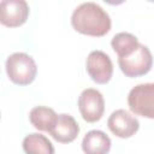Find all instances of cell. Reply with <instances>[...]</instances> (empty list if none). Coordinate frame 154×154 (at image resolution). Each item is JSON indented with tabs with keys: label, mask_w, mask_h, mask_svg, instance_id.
Instances as JSON below:
<instances>
[{
	"label": "cell",
	"mask_w": 154,
	"mask_h": 154,
	"mask_svg": "<svg viewBox=\"0 0 154 154\" xmlns=\"http://www.w3.org/2000/svg\"><path fill=\"white\" fill-rule=\"evenodd\" d=\"M30 123L40 131H46L49 134V131L53 129L58 114L53 108L46 107V106H36L34 107L29 113Z\"/></svg>",
	"instance_id": "cell-11"
},
{
	"label": "cell",
	"mask_w": 154,
	"mask_h": 154,
	"mask_svg": "<svg viewBox=\"0 0 154 154\" xmlns=\"http://www.w3.org/2000/svg\"><path fill=\"white\" fill-rule=\"evenodd\" d=\"M79 134V125L76 119L66 113L58 114V119L49 131V135L59 143H70Z\"/></svg>",
	"instance_id": "cell-9"
},
{
	"label": "cell",
	"mask_w": 154,
	"mask_h": 154,
	"mask_svg": "<svg viewBox=\"0 0 154 154\" xmlns=\"http://www.w3.org/2000/svg\"><path fill=\"white\" fill-rule=\"evenodd\" d=\"M5 67L10 81L17 85H29L34 82L37 73L35 60L23 52L12 53L6 59Z\"/></svg>",
	"instance_id": "cell-2"
},
{
	"label": "cell",
	"mask_w": 154,
	"mask_h": 154,
	"mask_svg": "<svg viewBox=\"0 0 154 154\" xmlns=\"http://www.w3.org/2000/svg\"><path fill=\"white\" fill-rule=\"evenodd\" d=\"M78 109L85 122H99L105 112V100L102 94L94 88L84 89L78 96Z\"/></svg>",
	"instance_id": "cell-5"
},
{
	"label": "cell",
	"mask_w": 154,
	"mask_h": 154,
	"mask_svg": "<svg viewBox=\"0 0 154 154\" xmlns=\"http://www.w3.org/2000/svg\"><path fill=\"white\" fill-rule=\"evenodd\" d=\"M111 144V138L103 131L90 130L82 140V150L84 154H108Z\"/></svg>",
	"instance_id": "cell-10"
},
{
	"label": "cell",
	"mask_w": 154,
	"mask_h": 154,
	"mask_svg": "<svg viewBox=\"0 0 154 154\" xmlns=\"http://www.w3.org/2000/svg\"><path fill=\"white\" fill-rule=\"evenodd\" d=\"M29 16V5L24 0H2L0 2V22L8 28L23 25Z\"/></svg>",
	"instance_id": "cell-7"
},
{
	"label": "cell",
	"mask_w": 154,
	"mask_h": 154,
	"mask_svg": "<svg viewBox=\"0 0 154 154\" xmlns=\"http://www.w3.org/2000/svg\"><path fill=\"white\" fill-rule=\"evenodd\" d=\"M72 28L83 35L101 37L111 30L109 14L96 2H83L77 6L71 16Z\"/></svg>",
	"instance_id": "cell-1"
},
{
	"label": "cell",
	"mask_w": 154,
	"mask_h": 154,
	"mask_svg": "<svg viewBox=\"0 0 154 154\" xmlns=\"http://www.w3.org/2000/svg\"><path fill=\"white\" fill-rule=\"evenodd\" d=\"M118 65L122 72L130 78L147 75L153 65V57L149 48L144 45H138L137 49L125 58H118Z\"/></svg>",
	"instance_id": "cell-4"
},
{
	"label": "cell",
	"mask_w": 154,
	"mask_h": 154,
	"mask_svg": "<svg viewBox=\"0 0 154 154\" xmlns=\"http://www.w3.org/2000/svg\"><path fill=\"white\" fill-rule=\"evenodd\" d=\"M128 105L132 113L154 119V83L135 85L128 95Z\"/></svg>",
	"instance_id": "cell-3"
},
{
	"label": "cell",
	"mask_w": 154,
	"mask_h": 154,
	"mask_svg": "<svg viewBox=\"0 0 154 154\" xmlns=\"http://www.w3.org/2000/svg\"><path fill=\"white\" fill-rule=\"evenodd\" d=\"M87 72L97 84H106L113 75V64L111 58L102 51H93L87 58Z\"/></svg>",
	"instance_id": "cell-6"
},
{
	"label": "cell",
	"mask_w": 154,
	"mask_h": 154,
	"mask_svg": "<svg viewBox=\"0 0 154 154\" xmlns=\"http://www.w3.org/2000/svg\"><path fill=\"white\" fill-rule=\"evenodd\" d=\"M107 126L114 136L120 138H129L138 131L140 122L128 111L116 109L108 117Z\"/></svg>",
	"instance_id": "cell-8"
},
{
	"label": "cell",
	"mask_w": 154,
	"mask_h": 154,
	"mask_svg": "<svg viewBox=\"0 0 154 154\" xmlns=\"http://www.w3.org/2000/svg\"><path fill=\"white\" fill-rule=\"evenodd\" d=\"M23 150L25 154H54L52 142L41 134H29L23 140Z\"/></svg>",
	"instance_id": "cell-12"
},
{
	"label": "cell",
	"mask_w": 154,
	"mask_h": 154,
	"mask_svg": "<svg viewBox=\"0 0 154 154\" xmlns=\"http://www.w3.org/2000/svg\"><path fill=\"white\" fill-rule=\"evenodd\" d=\"M138 45L140 42L137 37L130 32H118L112 37L111 41V46L117 53L118 58L129 57L137 49Z\"/></svg>",
	"instance_id": "cell-13"
}]
</instances>
